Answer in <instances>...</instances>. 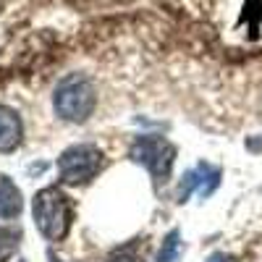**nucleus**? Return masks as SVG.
<instances>
[{"label":"nucleus","mask_w":262,"mask_h":262,"mask_svg":"<svg viewBox=\"0 0 262 262\" xmlns=\"http://www.w3.org/2000/svg\"><path fill=\"white\" fill-rule=\"evenodd\" d=\"M32 212H34V223L39 233L48 242H60L71 228L74 205H71V196L60 191L58 186H45L42 191L34 194Z\"/></svg>","instance_id":"1"},{"label":"nucleus","mask_w":262,"mask_h":262,"mask_svg":"<svg viewBox=\"0 0 262 262\" xmlns=\"http://www.w3.org/2000/svg\"><path fill=\"white\" fill-rule=\"evenodd\" d=\"M55 113L69 121V123H84L95 113V105H97V92H95V84L81 76V74H71L66 76L58 86H55Z\"/></svg>","instance_id":"2"},{"label":"nucleus","mask_w":262,"mask_h":262,"mask_svg":"<svg viewBox=\"0 0 262 262\" xmlns=\"http://www.w3.org/2000/svg\"><path fill=\"white\" fill-rule=\"evenodd\" d=\"M105 165L102 149L95 144H71L69 149L60 152L58 158V176L63 184L79 186L90 184Z\"/></svg>","instance_id":"3"},{"label":"nucleus","mask_w":262,"mask_h":262,"mask_svg":"<svg viewBox=\"0 0 262 262\" xmlns=\"http://www.w3.org/2000/svg\"><path fill=\"white\" fill-rule=\"evenodd\" d=\"M128 155L134 163L144 165L155 181H165L170 176L173 160H176V147H173L168 139L163 137H137L134 144H131Z\"/></svg>","instance_id":"4"},{"label":"nucleus","mask_w":262,"mask_h":262,"mask_svg":"<svg viewBox=\"0 0 262 262\" xmlns=\"http://www.w3.org/2000/svg\"><path fill=\"white\" fill-rule=\"evenodd\" d=\"M217 179H221V173H217L215 168H210V165H200V168L189 170L184 176L181 191H179V202H186L194 189L200 191V196H210V191L217 186Z\"/></svg>","instance_id":"5"},{"label":"nucleus","mask_w":262,"mask_h":262,"mask_svg":"<svg viewBox=\"0 0 262 262\" xmlns=\"http://www.w3.org/2000/svg\"><path fill=\"white\" fill-rule=\"evenodd\" d=\"M21 134H24V126L18 113L13 107L0 105V152H13L21 144Z\"/></svg>","instance_id":"6"},{"label":"nucleus","mask_w":262,"mask_h":262,"mask_svg":"<svg viewBox=\"0 0 262 262\" xmlns=\"http://www.w3.org/2000/svg\"><path fill=\"white\" fill-rule=\"evenodd\" d=\"M21 207H24V200H21V189L0 173V217L3 221H11V217H18Z\"/></svg>","instance_id":"7"},{"label":"nucleus","mask_w":262,"mask_h":262,"mask_svg":"<svg viewBox=\"0 0 262 262\" xmlns=\"http://www.w3.org/2000/svg\"><path fill=\"white\" fill-rule=\"evenodd\" d=\"M105 262H144V244L139 238H134V242H128V244L118 247L116 252H111V257Z\"/></svg>","instance_id":"8"},{"label":"nucleus","mask_w":262,"mask_h":262,"mask_svg":"<svg viewBox=\"0 0 262 262\" xmlns=\"http://www.w3.org/2000/svg\"><path fill=\"white\" fill-rule=\"evenodd\" d=\"M18 244H21V231L18 228H8V226L0 228V262H8L16 254Z\"/></svg>","instance_id":"9"},{"label":"nucleus","mask_w":262,"mask_h":262,"mask_svg":"<svg viewBox=\"0 0 262 262\" xmlns=\"http://www.w3.org/2000/svg\"><path fill=\"white\" fill-rule=\"evenodd\" d=\"M176 254H179V231H170L165 236L160 252H158V262H173V259H176Z\"/></svg>","instance_id":"10"},{"label":"nucleus","mask_w":262,"mask_h":262,"mask_svg":"<svg viewBox=\"0 0 262 262\" xmlns=\"http://www.w3.org/2000/svg\"><path fill=\"white\" fill-rule=\"evenodd\" d=\"M207 262H228V257H226V254H212Z\"/></svg>","instance_id":"11"}]
</instances>
